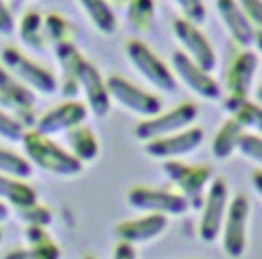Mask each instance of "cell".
Here are the masks:
<instances>
[{"mask_svg": "<svg viewBox=\"0 0 262 259\" xmlns=\"http://www.w3.org/2000/svg\"><path fill=\"white\" fill-rule=\"evenodd\" d=\"M12 27H13V23L10 18V13L7 12L4 2L0 0V31H2V33H10Z\"/></svg>", "mask_w": 262, "mask_h": 259, "instance_id": "7402d4cb", "label": "cell"}, {"mask_svg": "<svg viewBox=\"0 0 262 259\" xmlns=\"http://www.w3.org/2000/svg\"><path fill=\"white\" fill-rule=\"evenodd\" d=\"M196 107L192 103H184L180 107L170 110L166 115L154 118L151 121H144L136 128V135L139 140H152L164 135H170L174 132L185 128L188 123L196 118Z\"/></svg>", "mask_w": 262, "mask_h": 259, "instance_id": "5b68a950", "label": "cell"}, {"mask_svg": "<svg viewBox=\"0 0 262 259\" xmlns=\"http://www.w3.org/2000/svg\"><path fill=\"white\" fill-rule=\"evenodd\" d=\"M203 140V132L200 128H192L174 136L154 140L147 144V153L154 158H176L188 155L190 151L199 148Z\"/></svg>", "mask_w": 262, "mask_h": 259, "instance_id": "52a82bcc", "label": "cell"}, {"mask_svg": "<svg viewBox=\"0 0 262 259\" xmlns=\"http://www.w3.org/2000/svg\"><path fill=\"white\" fill-rule=\"evenodd\" d=\"M46 30L51 33L56 39H59L61 43L64 45H69L71 43V31H74V27L69 25L68 21H64L62 18L56 17V15H53V17L46 18Z\"/></svg>", "mask_w": 262, "mask_h": 259, "instance_id": "d6986e66", "label": "cell"}, {"mask_svg": "<svg viewBox=\"0 0 262 259\" xmlns=\"http://www.w3.org/2000/svg\"><path fill=\"white\" fill-rule=\"evenodd\" d=\"M0 97H2V102L10 105V107H16L20 112L25 109H31L33 97L30 91L20 85L2 69H0Z\"/></svg>", "mask_w": 262, "mask_h": 259, "instance_id": "8fae6325", "label": "cell"}, {"mask_svg": "<svg viewBox=\"0 0 262 259\" xmlns=\"http://www.w3.org/2000/svg\"><path fill=\"white\" fill-rule=\"evenodd\" d=\"M27 148L31 153V156L35 158L41 166L49 167V169H61L66 167L69 171H77L79 164L76 161H72L69 156H66L61 149L54 148L51 143H48L38 135H28L27 138Z\"/></svg>", "mask_w": 262, "mask_h": 259, "instance_id": "30bf717a", "label": "cell"}, {"mask_svg": "<svg viewBox=\"0 0 262 259\" xmlns=\"http://www.w3.org/2000/svg\"><path fill=\"white\" fill-rule=\"evenodd\" d=\"M2 59L7 64V68L12 69L23 82L31 84L43 92H51L54 89L56 84L53 76L46 69L21 56V53L13 50V48H7L5 51H2Z\"/></svg>", "mask_w": 262, "mask_h": 259, "instance_id": "8992f818", "label": "cell"}, {"mask_svg": "<svg viewBox=\"0 0 262 259\" xmlns=\"http://www.w3.org/2000/svg\"><path fill=\"white\" fill-rule=\"evenodd\" d=\"M243 125L237 120H229L223 125V128L216 133L213 140V155L218 159H226L231 156V153L237 146L241 138Z\"/></svg>", "mask_w": 262, "mask_h": 259, "instance_id": "7c38bea8", "label": "cell"}, {"mask_svg": "<svg viewBox=\"0 0 262 259\" xmlns=\"http://www.w3.org/2000/svg\"><path fill=\"white\" fill-rule=\"evenodd\" d=\"M129 204L138 210L159 215H184L190 208L182 193H174L149 187H135L128 196Z\"/></svg>", "mask_w": 262, "mask_h": 259, "instance_id": "277c9868", "label": "cell"}, {"mask_svg": "<svg viewBox=\"0 0 262 259\" xmlns=\"http://www.w3.org/2000/svg\"><path fill=\"white\" fill-rule=\"evenodd\" d=\"M85 112L80 105L76 103H68L62 105L61 109L53 110L49 115L45 118V121H41V128L45 130H59L62 126H68L72 123H77L80 118H84Z\"/></svg>", "mask_w": 262, "mask_h": 259, "instance_id": "4fadbf2b", "label": "cell"}, {"mask_svg": "<svg viewBox=\"0 0 262 259\" xmlns=\"http://www.w3.org/2000/svg\"><path fill=\"white\" fill-rule=\"evenodd\" d=\"M87 259H90V257H87Z\"/></svg>", "mask_w": 262, "mask_h": 259, "instance_id": "cb8c5ba5", "label": "cell"}, {"mask_svg": "<svg viewBox=\"0 0 262 259\" xmlns=\"http://www.w3.org/2000/svg\"><path fill=\"white\" fill-rule=\"evenodd\" d=\"M237 148L244 156H248L249 159L256 161L262 166V138L252 135H243L239 143H237Z\"/></svg>", "mask_w": 262, "mask_h": 259, "instance_id": "2e32d148", "label": "cell"}, {"mask_svg": "<svg viewBox=\"0 0 262 259\" xmlns=\"http://www.w3.org/2000/svg\"><path fill=\"white\" fill-rule=\"evenodd\" d=\"M21 36L33 48H45L43 20L38 13H27V17L21 23Z\"/></svg>", "mask_w": 262, "mask_h": 259, "instance_id": "5bb4252c", "label": "cell"}, {"mask_svg": "<svg viewBox=\"0 0 262 259\" xmlns=\"http://www.w3.org/2000/svg\"><path fill=\"white\" fill-rule=\"evenodd\" d=\"M237 121L244 126H251L254 130H259L262 133V109L256 107V105H241L237 110Z\"/></svg>", "mask_w": 262, "mask_h": 259, "instance_id": "ac0fdd59", "label": "cell"}, {"mask_svg": "<svg viewBox=\"0 0 262 259\" xmlns=\"http://www.w3.org/2000/svg\"><path fill=\"white\" fill-rule=\"evenodd\" d=\"M108 87L112 94L118 99V102L126 105L128 109L135 110L136 113L154 115V113H158L161 110V102L156 97H151L141 91H138L133 85L125 82V79L112 77L108 80Z\"/></svg>", "mask_w": 262, "mask_h": 259, "instance_id": "ba28073f", "label": "cell"}, {"mask_svg": "<svg viewBox=\"0 0 262 259\" xmlns=\"http://www.w3.org/2000/svg\"><path fill=\"white\" fill-rule=\"evenodd\" d=\"M74 148H76L85 159H90L97 155V141L87 130H77L74 132Z\"/></svg>", "mask_w": 262, "mask_h": 259, "instance_id": "e0dca14e", "label": "cell"}, {"mask_svg": "<svg viewBox=\"0 0 262 259\" xmlns=\"http://www.w3.org/2000/svg\"><path fill=\"white\" fill-rule=\"evenodd\" d=\"M162 171L182 192L188 204L195 208H202L205 200V187L210 182L213 171L208 166H188L179 161H167L162 166Z\"/></svg>", "mask_w": 262, "mask_h": 259, "instance_id": "7a4b0ae2", "label": "cell"}, {"mask_svg": "<svg viewBox=\"0 0 262 259\" xmlns=\"http://www.w3.org/2000/svg\"><path fill=\"white\" fill-rule=\"evenodd\" d=\"M0 135H5L8 140H15L18 138L20 135V128L16 123H13V121L10 118L4 117L2 113H0Z\"/></svg>", "mask_w": 262, "mask_h": 259, "instance_id": "ffe728a7", "label": "cell"}, {"mask_svg": "<svg viewBox=\"0 0 262 259\" xmlns=\"http://www.w3.org/2000/svg\"><path fill=\"white\" fill-rule=\"evenodd\" d=\"M113 259H136V253H135V249H133V246L129 245V243L123 241L117 246V249H115V257Z\"/></svg>", "mask_w": 262, "mask_h": 259, "instance_id": "44dd1931", "label": "cell"}, {"mask_svg": "<svg viewBox=\"0 0 262 259\" xmlns=\"http://www.w3.org/2000/svg\"><path fill=\"white\" fill-rule=\"evenodd\" d=\"M248 218L249 199L239 192L228 205V212L223 222V251L228 257L239 259L248 245Z\"/></svg>", "mask_w": 262, "mask_h": 259, "instance_id": "6da1fadb", "label": "cell"}, {"mask_svg": "<svg viewBox=\"0 0 262 259\" xmlns=\"http://www.w3.org/2000/svg\"><path fill=\"white\" fill-rule=\"evenodd\" d=\"M82 2H84L85 9L90 12L94 21L98 27H102V30H112L113 18L108 9L103 5V0H82Z\"/></svg>", "mask_w": 262, "mask_h": 259, "instance_id": "9a60e30c", "label": "cell"}, {"mask_svg": "<svg viewBox=\"0 0 262 259\" xmlns=\"http://www.w3.org/2000/svg\"><path fill=\"white\" fill-rule=\"evenodd\" d=\"M251 181H252L254 189H256L260 193V196H262V169H256V171L252 172Z\"/></svg>", "mask_w": 262, "mask_h": 259, "instance_id": "603a6c76", "label": "cell"}, {"mask_svg": "<svg viewBox=\"0 0 262 259\" xmlns=\"http://www.w3.org/2000/svg\"><path fill=\"white\" fill-rule=\"evenodd\" d=\"M228 212V185L223 177L213 179L202 205L199 236L205 243H213L223 228Z\"/></svg>", "mask_w": 262, "mask_h": 259, "instance_id": "3957f363", "label": "cell"}, {"mask_svg": "<svg viewBox=\"0 0 262 259\" xmlns=\"http://www.w3.org/2000/svg\"><path fill=\"white\" fill-rule=\"evenodd\" d=\"M166 228H167L166 215L151 213V215L139 218V220L121 223L117 228V233L123 241H126L131 245V243L151 241L156 236H159Z\"/></svg>", "mask_w": 262, "mask_h": 259, "instance_id": "9c48e42d", "label": "cell"}]
</instances>
